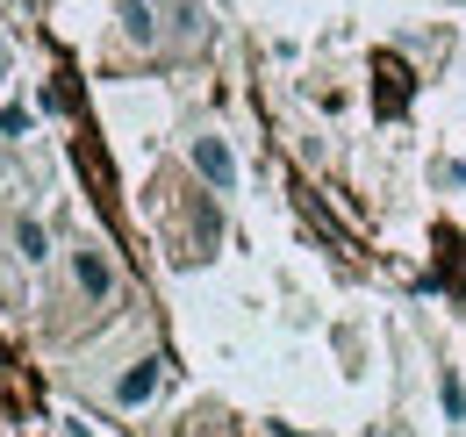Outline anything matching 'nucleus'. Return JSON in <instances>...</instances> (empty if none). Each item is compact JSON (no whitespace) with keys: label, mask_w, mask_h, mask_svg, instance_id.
<instances>
[{"label":"nucleus","mask_w":466,"mask_h":437,"mask_svg":"<svg viewBox=\"0 0 466 437\" xmlns=\"http://www.w3.org/2000/svg\"><path fill=\"white\" fill-rule=\"evenodd\" d=\"M445 416H452V423L466 416V387H460V373H445Z\"/></svg>","instance_id":"8"},{"label":"nucleus","mask_w":466,"mask_h":437,"mask_svg":"<svg viewBox=\"0 0 466 437\" xmlns=\"http://www.w3.org/2000/svg\"><path fill=\"white\" fill-rule=\"evenodd\" d=\"M15 259H22V266H44V259H51V229L36 216H15Z\"/></svg>","instance_id":"4"},{"label":"nucleus","mask_w":466,"mask_h":437,"mask_svg":"<svg viewBox=\"0 0 466 437\" xmlns=\"http://www.w3.org/2000/svg\"><path fill=\"white\" fill-rule=\"evenodd\" d=\"M0 137H29V108H22V101L0 108Z\"/></svg>","instance_id":"7"},{"label":"nucleus","mask_w":466,"mask_h":437,"mask_svg":"<svg viewBox=\"0 0 466 437\" xmlns=\"http://www.w3.org/2000/svg\"><path fill=\"white\" fill-rule=\"evenodd\" d=\"M122 29H129V44H158V15H151V0H122Z\"/></svg>","instance_id":"5"},{"label":"nucleus","mask_w":466,"mask_h":437,"mask_svg":"<svg viewBox=\"0 0 466 437\" xmlns=\"http://www.w3.org/2000/svg\"><path fill=\"white\" fill-rule=\"evenodd\" d=\"M72 287H79L94 309H101V301H116V266H108V251H101V244H79V251H72Z\"/></svg>","instance_id":"1"},{"label":"nucleus","mask_w":466,"mask_h":437,"mask_svg":"<svg viewBox=\"0 0 466 437\" xmlns=\"http://www.w3.org/2000/svg\"><path fill=\"white\" fill-rule=\"evenodd\" d=\"M158 394V359H137L129 373H116V409H144Z\"/></svg>","instance_id":"3"},{"label":"nucleus","mask_w":466,"mask_h":437,"mask_svg":"<svg viewBox=\"0 0 466 437\" xmlns=\"http://www.w3.org/2000/svg\"><path fill=\"white\" fill-rule=\"evenodd\" d=\"M0 79H7V44H0Z\"/></svg>","instance_id":"9"},{"label":"nucleus","mask_w":466,"mask_h":437,"mask_svg":"<svg viewBox=\"0 0 466 437\" xmlns=\"http://www.w3.org/2000/svg\"><path fill=\"white\" fill-rule=\"evenodd\" d=\"M187 158H194V172L208 179V194H230V187H237V158H230V144H223V137H194V144H187Z\"/></svg>","instance_id":"2"},{"label":"nucleus","mask_w":466,"mask_h":437,"mask_svg":"<svg viewBox=\"0 0 466 437\" xmlns=\"http://www.w3.org/2000/svg\"><path fill=\"white\" fill-rule=\"evenodd\" d=\"M173 29H179V36H201V29H208L201 0H179V7H173Z\"/></svg>","instance_id":"6"}]
</instances>
